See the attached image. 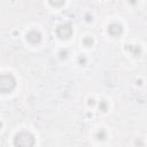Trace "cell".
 <instances>
[{
  "label": "cell",
  "mask_w": 147,
  "mask_h": 147,
  "mask_svg": "<svg viewBox=\"0 0 147 147\" xmlns=\"http://www.w3.org/2000/svg\"><path fill=\"white\" fill-rule=\"evenodd\" d=\"M14 145L17 147H31L34 145V138L29 132H20L14 138Z\"/></svg>",
  "instance_id": "cell-1"
},
{
  "label": "cell",
  "mask_w": 147,
  "mask_h": 147,
  "mask_svg": "<svg viewBox=\"0 0 147 147\" xmlns=\"http://www.w3.org/2000/svg\"><path fill=\"white\" fill-rule=\"evenodd\" d=\"M15 85H16V80L10 74L0 75V92L1 93H8L13 91Z\"/></svg>",
  "instance_id": "cell-2"
},
{
  "label": "cell",
  "mask_w": 147,
  "mask_h": 147,
  "mask_svg": "<svg viewBox=\"0 0 147 147\" xmlns=\"http://www.w3.org/2000/svg\"><path fill=\"white\" fill-rule=\"evenodd\" d=\"M56 34L60 39H68L72 34V28L69 24H62L57 26L56 29Z\"/></svg>",
  "instance_id": "cell-3"
},
{
  "label": "cell",
  "mask_w": 147,
  "mask_h": 147,
  "mask_svg": "<svg viewBox=\"0 0 147 147\" xmlns=\"http://www.w3.org/2000/svg\"><path fill=\"white\" fill-rule=\"evenodd\" d=\"M26 40L30 42V44H38V42H40V40H41V34H40V32L39 31H37V30H31V31H29L28 33H26Z\"/></svg>",
  "instance_id": "cell-4"
},
{
  "label": "cell",
  "mask_w": 147,
  "mask_h": 147,
  "mask_svg": "<svg viewBox=\"0 0 147 147\" xmlns=\"http://www.w3.org/2000/svg\"><path fill=\"white\" fill-rule=\"evenodd\" d=\"M108 31L111 36H119L122 32H123V28L121 24L118 23H113L108 26Z\"/></svg>",
  "instance_id": "cell-5"
},
{
  "label": "cell",
  "mask_w": 147,
  "mask_h": 147,
  "mask_svg": "<svg viewBox=\"0 0 147 147\" xmlns=\"http://www.w3.org/2000/svg\"><path fill=\"white\" fill-rule=\"evenodd\" d=\"M126 46H127L126 49H127L132 55H134V56H139V55H140L141 49H140L139 46H137V45H126Z\"/></svg>",
  "instance_id": "cell-6"
},
{
  "label": "cell",
  "mask_w": 147,
  "mask_h": 147,
  "mask_svg": "<svg viewBox=\"0 0 147 147\" xmlns=\"http://www.w3.org/2000/svg\"><path fill=\"white\" fill-rule=\"evenodd\" d=\"M48 2L54 7H61L64 5L65 0H48Z\"/></svg>",
  "instance_id": "cell-7"
},
{
  "label": "cell",
  "mask_w": 147,
  "mask_h": 147,
  "mask_svg": "<svg viewBox=\"0 0 147 147\" xmlns=\"http://www.w3.org/2000/svg\"><path fill=\"white\" fill-rule=\"evenodd\" d=\"M95 138L98 139V140H103L105 138H106V131L105 130H99L96 133H95Z\"/></svg>",
  "instance_id": "cell-8"
},
{
  "label": "cell",
  "mask_w": 147,
  "mask_h": 147,
  "mask_svg": "<svg viewBox=\"0 0 147 147\" xmlns=\"http://www.w3.org/2000/svg\"><path fill=\"white\" fill-rule=\"evenodd\" d=\"M83 44H84V46H86V47H91V46L93 45V39H92V37H85V38L83 39Z\"/></svg>",
  "instance_id": "cell-9"
},
{
  "label": "cell",
  "mask_w": 147,
  "mask_h": 147,
  "mask_svg": "<svg viewBox=\"0 0 147 147\" xmlns=\"http://www.w3.org/2000/svg\"><path fill=\"white\" fill-rule=\"evenodd\" d=\"M99 107H100V110H102V111H107V109H108V105H107V102L103 101V100L100 102V106H99Z\"/></svg>",
  "instance_id": "cell-10"
},
{
  "label": "cell",
  "mask_w": 147,
  "mask_h": 147,
  "mask_svg": "<svg viewBox=\"0 0 147 147\" xmlns=\"http://www.w3.org/2000/svg\"><path fill=\"white\" fill-rule=\"evenodd\" d=\"M67 56H68V52L67 51H61L60 52V57L61 59H65Z\"/></svg>",
  "instance_id": "cell-11"
},
{
  "label": "cell",
  "mask_w": 147,
  "mask_h": 147,
  "mask_svg": "<svg viewBox=\"0 0 147 147\" xmlns=\"http://www.w3.org/2000/svg\"><path fill=\"white\" fill-rule=\"evenodd\" d=\"M88 105H90V106H94V105H95V101H94L93 99H88Z\"/></svg>",
  "instance_id": "cell-12"
},
{
  "label": "cell",
  "mask_w": 147,
  "mask_h": 147,
  "mask_svg": "<svg viewBox=\"0 0 147 147\" xmlns=\"http://www.w3.org/2000/svg\"><path fill=\"white\" fill-rule=\"evenodd\" d=\"M79 61L82 62V64H83V63H85V57H82V56H80V57H79Z\"/></svg>",
  "instance_id": "cell-13"
},
{
  "label": "cell",
  "mask_w": 147,
  "mask_h": 147,
  "mask_svg": "<svg viewBox=\"0 0 147 147\" xmlns=\"http://www.w3.org/2000/svg\"><path fill=\"white\" fill-rule=\"evenodd\" d=\"M86 21H91V17L90 16H86Z\"/></svg>",
  "instance_id": "cell-14"
},
{
  "label": "cell",
  "mask_w": 147,
  "mask_h": 147,
  "mask_svg": "<svg viewBox=\"0 0 147 147\" xmlns=\"http://www.w3.org/2000/svg\"><path fill=\"white\" fill-rule=\"evenodd\" d=\"M1 126H2V123H1V122H0V129H1Z\"/></svg>",
  "instance_id": "cell-15"
}]
</instances>
